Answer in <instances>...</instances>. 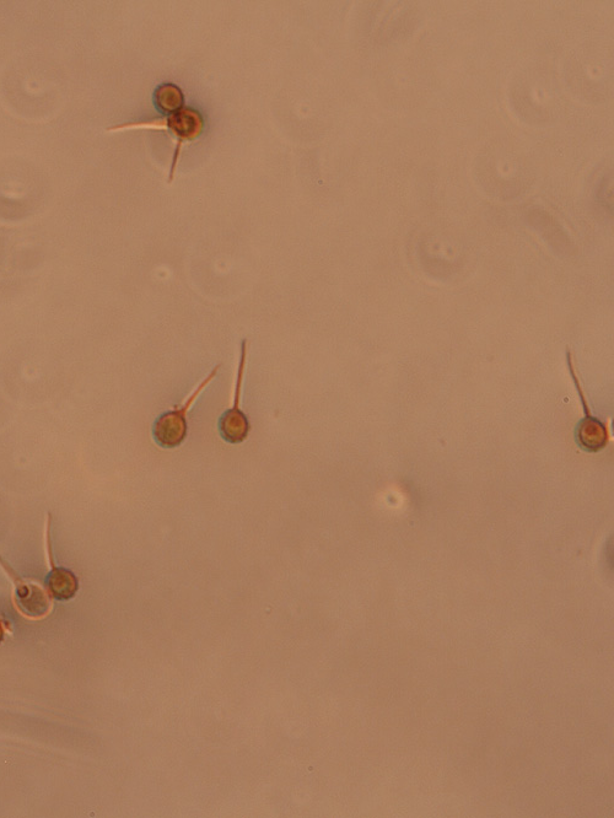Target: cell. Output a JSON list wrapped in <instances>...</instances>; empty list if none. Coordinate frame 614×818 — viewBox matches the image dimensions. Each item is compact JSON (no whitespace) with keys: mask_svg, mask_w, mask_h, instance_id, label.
Masks as SVG:
<instances>
[{"mask_svg":"<svg viewBox=\"0 0 614 818\" xmlns=\"http://www.w3.org/2000/svg\"><path fill=\"white\" fill-rule=\"evenodd\" d=\"M132 129H155V131H165L175 143L174 158L170 169L169 184L174 180L177 165L181 158L185 145L197 141L202 136L204 120L197 110L185 107L171 115L154 120L127 123V125L110 128V132L132 131Z\"/></svg>","mask_w":614,"mask_h":818,"instance_id":"obj_1","label":"cell"},{"mask_svg":"<svg viewBox=\"0 0 614 818\" xmlns=\"http://www.w3.org/2000/svg\"><path fill=\"white\" fill-rule=\"evenodd\" d=\"M220 367H222V365H217V367L210 371L206 378L199 382L196 389L188 396L183 405L172 409V411L160 414V416L155 419L152 433L155 443L158 444L160 448L176 449L185 443L188 435L187 413L190 412V409L195 405L199 396L203 394V391L207 390V387L217 378Z\"/></svg>","mask_w":614,"mask_h":818,"instance_id":"obj_2","label":"cell"},{"mask_svg":"<svg viewBox=\"0 0 614 818\" xmlns=\"http://www.w3.org/2000/svg\"><path fill=\"white\" fill-rule=\"evenodd\" d=\"M250 341L249 339H242L240 344V359L238 370L235 375L234 385V403L228 411L224 412L219 418L218 430L220 437L225 443L238 445L244 443L249 438L251 432V424L247 414L242 411L240 407L242 385H244L247 355H249Z\"/></svg>","mask_w":614,"mask_h":818,"instance_id":"obj_3","label":"cell"},{"mask_svg":"<svg viewBox=\"0 0 614 818\" xmlns=\"http://www.w3.org/2000/svg\"><path fill=\"white\" fill-rule=\"evenodd\" d=\"M0 565L13 581V604L21 616L31 621H40L50 615L52 611V597L45 586L28 580L16 572L5 559L0 556Z\"/></svg>","mask_w":614,"mask_h":818,"instance_id":"obj_4","label":"cell"},{"mask_svg":"<svg viewBox=\"0 0 614 818\" xmlns=\"http://www.w3.org/2000/svg\"><path fill=\"white\" fill-rule=\"evenodd\" d=\"M567 355L570 374L573 376L574 384L576 389H578L585 413L583 421L579 422L578 427L575 429L576 444L579 445L580 449L586 452H600L610 443V430H608L607 423H603L599 418L592 416L589 405H587L583 387H581L578 376H576L575 373L572 352L568 351Z\"/></svg>","mask_w":614,"mask_h":818,"instance_id":"obj_5","label":"cell"},{"mask_svg":"<svg viewBox=\"0 0 614 818\" xmlns=\"http://www.w3.org/2000/svg\"><path fill=\"white\" fill-rule=\"evenodd\" d=\"M52 514H47L46 522V551L48 563H50V572L46 575L45 588L53 600L69 601L74 599L79 591V579L72 570L57 567L55 563V556H53V542H52Z\"/></svg>","mask_w":614,"mask_h":818,"instance_id":"obj_6","label":"cell"},{"mask_svg":"<svg viewBox=\"0 0 614 818\" xmlns=\"http://www.w3.org/2000/svg\"><path fill=\"white\" fill-rule=\"evenodd\" d=\"M154 104L156 110L168 116L182 109H185V95L179 86L175 84L160 85L154 93Z\"/></svg>","mask_w":614,"mask_h":818,"instance_id":"obj_7","label":"cell"},{"mask_svg":"<svg viewBox=\"0 0 614 818\" xmlns=\"http://www.w3.org/2000/svg\"><path fill=\"white\" fill-rule=\"evenodd\" d=\"M7 632H12V623L0 618V644L4 642L5 634H7Z\"/></svg>","mask_w":614,"mask_h":818,"instance_id":"obj_8","label":"cell"}]
</instances>
